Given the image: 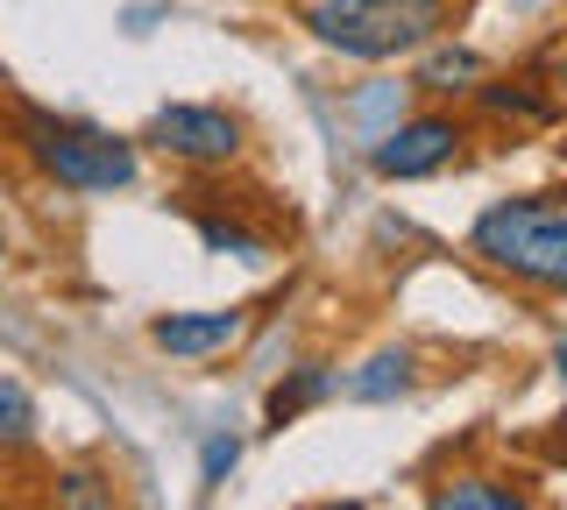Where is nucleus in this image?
<instances>
[{
    "label": "nucleus",
    "instance_id": "obj_11",
    "mask_svg": "<svg viewBox=\"0 0 567 510\" xmlns=\"http://www.w3.org/2000/svg\"><path fill=\"white\" fill-rule=\"evenodd\" d=\"M425 50H433V43H425ZM475 79H483V58H475V50H447V43H440L433 58L419 64V85H425V93H468Z\"/></svg>",
    "mask_w": 567,
    "mask_h": 510
},
{
    "label": "nucleus",
    "instance_id": "obj_16",
    "mask_svg": "<svg viewBox=\"0 0 567 510\" xmlns=\"http://www.w3.org/2000/svg\"><path fill=\"white\" fill-rule=\"evenodd\" d=\"M0 256H8V235H0Z\"/></svg>",
    "mask_w": 567,
    "mask_h": 510
},
{
    "label": "nucleus",
    "instance_id": "obj_13",
    "mask_svg": "<svg viewBox=\"0 0 567 510\" xmlns=\"http://www.w3.org/2000/svg\"><path fill=\"white\" fill-rule=\"evenodd\" d=\"M199 241H206L213 256H241V262H262V256H270V241H262V235H248L241 220H220V214L199 220Z\"/></svg>",
    "mask_w": 567,
    "mask_h": 510
},
{
    "label": "nucleus",
    "instance_id": "obj_5",
    "mask_svg": "<svg viewBox=\"0 0 567 510\" xmlns=\"http://www.w3.org/2000/svg\"><path fill=\"white\" fill-rule=\"evenodd\" d=\"M468 143V128H461L454 114H398V128L377 135V149H369V164H377V178L390 185H412V178H440V170L461 156Z\"/></svg>",
    "mask_w": 567,
    "mask_h": 510
},
{
    "label": "nucleus",
    "instance_id": "obj_7",
    "mask_svg": "<svg viewBox=\"0 0 567 510\" xmlns=\"http://www.w3.org/2000/svg\"><path fill=\"white\" fill-rule=\"evenodd\" d=\"M419 383V362H412V347H377L362 368H348L341 376V391L354 404H390V397H404Z\"/></svg>",
    "mask_w": 567,
    "mask_h": 510
},
{
    "label": "nucleus",
    "instance_id": "obj_14",
    "mask_svg": "<svg viewBox=\"0 0 567 510\" xmlns=\"http://www.w3.org/2000/svg\"><path fill=\"white\" fill-rule=\"evenodd\" d=\"M235 461H241V439L213 433V439H206V454H199V482H206V489H220L227 475H235Z\"/></svg>",
    "mask_w": 567,
    "mask_h": 510
},
{
    "label": "nucleus",
    "instance_id": "obj_6",
    "mask_svg": "<svg viewBox=\"0 0 567 510\" xmlns=\"http://www.w3.org/2000/svg\"><path fill=\"white\" fill-rule=\"evenodd\" d=\"M241 333H248V312H164L150 326V341L171 362H206V355H227Z\"/></svg>",
    "mask_w": 567,
    "mask_h": 510
},
{
    "label": "nucleus",
    "instance_id": "obj_2",
    "mask_svg": "<svg viewBox=\"0 0 567 510\" xmlns=\"http://www.w3.org/2000/svg\"><path fill=\"white\" fill-rule=\"evenodd\" d=\"M306 29L312 43L341 50L354 64H390V58H412V50L440 43L447 0H312Z\"/></svg>",
    "mask_w": 567,
    "mask_h": 510
},
{
    "label": "nucleus",
    "instance_id": "obj_3",
    "mask_svg": "<svg viewBox=\"0 0 567 510\" xmlns=\"http://www.w3.org/2000/svg\"><path fill=\"white\" fill-rule=\"evenodd\" d=\"M22 156L35 170H43L50 185L64 191H85V199H100V191H128L142 156L128 135H106L93 121H71V114H50V107H29L22 114Z\"/></svg>",
    "mask_w": 567,
    "mask_h": 510
},
{
    "label": "nucleus",
    "instance_id": "obj_8",
    "mask_svg": "<svg viewBox=\"0 0 567 510\" xmlns=\"http://www.w3.org/2000/svg\"><path fill=\"white\" fill-rule=\"evenodd\" d=\"M333 391H341V368H333V362H306V368H291V376H284L277 391H270V426L284 433L291 418H306L312 404H327Z\"/></svg>",
    "mask_w": 567,
    "mask_h": 510
},
{
    "label": "nucleus",
    "instance_id": "obj_12",
    "mask_svg": "<svg viewBox=\"0 0 567 510\" xmlns=\"http://www.w3.org/2000/svg\"><path fill=\"white\" fill-rule=\"evenodd\" d=\"M22 447H35V397L0 376V454H22Z\"/></svg>",
    "mask_w": 567,
    "mask_h": 510
},
{
    "label": "nucleus",
    "instance_id": "obj_4",
    "mask_svg": "<svg viewBox=\"0 0 567 510\" xmlns=\"http://www.w3.org/2000/svg\"><path fill=\"white\" fill-rule=\"evenodd\" d=\"M142 143H150L156 156H171V164H185V170H227L241 156L248 128H241V114H227V107H206V100H171V107L150 114Z\"/></svg>",
    "mask_w": 567,
    "mask_h": 510
},
{
    "label": "nucleus",
    "instance_id": "obj_10",
    "mask_svg": "<svg viewBox=\"0 0 567 510\" xmlns=\"http://www.w3.org/2000/svg\"><path fill=\"white\" fill-rule=\"evenodd\" d=\"M440 510H525V489L496 482V475H447V482L433 489Z\"/></svg>",
    "mask_w": 567,
    "mask_h": 510
},
{
    "label": "nucleus",
    "instance_id": "obj_15",
    "mask_svg": "<svg viewBox=\"0 0 567 510\" xmlns=\"http://www.w3.org/2000/svg\"><path fill=\"white\" fill-rule=\"evenodd\" d=\"M58 503H114V489H106L100 482V475H64V482H58Z\"/></svg>",
    "mask_w": 567,
    "mask_h": 510
},
{
    "label": "nucleus",
    "instance_id": "obj_1",
    "mask_svg": "<svg viewBox=\"0 0 567 510\" xmlns=\"http://www.w3.org/2000/svg\"><path fill=\"white\" fill-rule=\"evenodd\" d=\"M468 256H483L489 270L518 277L532 291H560L567 284V206H560V191L489 199L468 227Z\"/></svg>",
    "mask_w": 567,
    "mask_h": 510
},
{
    "label": "nucleus",
    "instance_id": "obj_9",
    "mask_svg": "<svg viewBox=\"0 0 567 510\" xmlns=\"http://www.w3.org/2000/svg\"><path fill=\"white\" fill-rule=\"evenodd\" d=\"M475 100H483V114H496V121H525V128H546V121H554V100L532 93L525 79H475Z\"/></svg>",
    "mask_w": 567,
    "mask_h": 510
}]
</instances>
